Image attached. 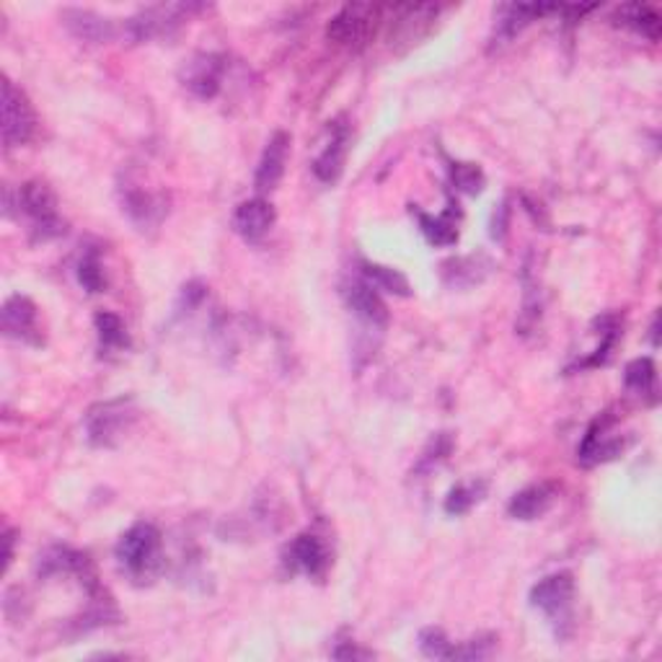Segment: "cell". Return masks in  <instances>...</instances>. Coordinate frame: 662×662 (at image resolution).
Here are the masks:
<instances>
[{"instance_id":"29","label":"cell","mask_w":662,"mask_h":662,"mask_svg":"<svg viewBox=\"0 0 662 662\" xmlns=\"http://www.w3.org/2000/svg\"><path fill=\"white\" fill-rule=\"evenodd\" d=\"M450 182L458 192L464 194H479L484 190L487 176L477 163H450Z\"/></svg>"},{"instance_id":"9","label":"cell","mask_w":662,"mask_h":662,"mask_svg":"<svg viewBox=\"0 0 662 662\" xmlns=\"http://www.w3.org/2000/svg\"><path fill=\"white\" fill-rule=\"evenodd\" d=\"M380 9L373 3H350L329 21L327 37L340 47H363L376 32Z\"/></svg>"},{"instance_id":"21","label":"cell","mask_w":662,"mask_h":662,"mask_svg":"<svg viewBox=\"0 0 662 662\" xmlns=\"http://www.w3.org/2000/svg\"><path fill=\"white\" fill-rule=\"evenodd\" d=\"M626 391L644 399L647 404H658L660 388H658V368H654L652 357H637L626 365L624 370Z\"/></svg>"},{"instance_id":"10","label":"cell","mask_w":662,"mask_h":662,"mask_svg":"<svg viewBox=\"0 0 662 662\" xmlns=\"http://www.w3.org/2000/svg\"><path fill=\"white\" fill-rule=\"evenodd\" d=\"M342 295L344 304L352 311V316L363 323L365 331H373V334H384L388 327V308L380 298V293L373 287L368 279L355 277L350 283L342 285Z\"/></svg>"},{"instance_id":"4","label":"cell","mask_w":662,"mask_h":662,"mask_svg":"<svg viewBox=\"0 0 662 662\" xmlns=\"http://www.w3.org/2000/svg\"><path fill=\"white\" fill-rule=\"evenodd\" d=\"M199 3H161L148 5L125 21V34L133 42H156L174 37L176 28L184 24L192 13L203 11Z\"/></svg>"},{"instance_id":"2","label":"cell","mask_w":662,"mask_h":662,"mask_svg":"<svg viewBox=\"0 0 662 662\" xmlns=\"http://www.w3.org/2000/svg\"><path fill=\"white\" fill-rule=\"evenodd\" d=\"M138 404H135L133 396H119V399L99 401L93 404L89 412L83 414V430L85 441L93 448H117L125 441V435L135 427L138 422Z\"/></svg>"},{"instance_id":"8","label":"cell","mask_w":662,"mask_h":662,"mask_svg":"<svg viewBox=\"0 0 662 662\" xmlns=\"http://www.w3.org/2000/svg\"><path fill=\"white\" fill-rule=\"evenodd\" d=\"M228 73V57L220 53H199L190 57L179 70V81L192 96L210 102L222 89Z\"/></svg>"},{"instance_id":"25","label":"cell","mask_w":662,"mask_h":662,"mask_svg":"<svg viewBox=\"0 0 662 662\" xmlns=\"http://www.w3.org/2000/svg\"><path fill=\"white\" fill-rule=\"evenodd\" d=\"M359 277L368 279L376 290L396 295V298H409V295H412L409 279L393 267H384V264H373V262H359Z\"/></svg>"},{"instance_id":"13","label":"cell","mask_w":662,"mask_h":662,"mask_svg":"<svg viewBox=\"0 0 662 662\" xmlns=\"http://www.w3.org/2000/svg\"><path fill=\"white\" fill-rule=\"evenodd\" d=\"M561 5H549V3H502L496 9V21H494V32H492V42L489 47H502L510 45L517 34L523 32L525 26H530L534 21H538L546 13H559Z\"/></svg>"},{"instance_id":"31","label":"cell","mask_w":662,"mask_h":662,"mask_svg":"<svg viewBox=\"0 0 662 662\" xmlns=\"http://www.w3.org/2000/svg\"><path fill=\"white\" fill-rule=\"evenodd\" d=\"M494 642H496V637L487 635V637L469 639V642H464V644H453L448 660H469V662L487 660L489 654L494 652Z\"/></svg>"},{"instance_id":"22","label":"cell","mask_w":662,"mask_h":662,"mask_svg":"<svg viewBox=\"0 0 662 662\" xmlns=\"http://www.w3.org/2000/svg\"><path fill=\"white\" fill-rule=\"evenodd\" d=\"M614 21L618 26H626L631 28V32H637L639 37L650 39V42H658L660 39V32H662V21H660V13L652 9V5L647 3H626L621 5V9L616 11Z\"/></svg>"},{"instance_id":"19","label":"cell","mask_w":662,"mask_h":662,"mask_svg":"<svg viewBox=\"0 0 662 662\" xmlns=\"http://www.w3.org/2000/svg\"><path fill=\"white\" fill-rule=\"evenodd\" d=\"M62 24L76 39L93 42V45H102V42H112L117 37V28H114L112 19L99 16V13L89 9H65Z\"/></svg>"},{"instance_id":"15","label":"cell","mask_w":662,"mask_h":662,"mask_svg":"<svg viewBox=\"0 0 662 662\" xmlns=\"http://www.w3.org/2000/svg\"><path fill=\"white\" fill-rule=\"evenodd\" d=\"M616 422L614 414H601L598 420L587 427L585 437H582L580 448H578V460L582 466H598L606 464V460H614L616 456H621L626 443L621 435H608L610 424Z\"/></svg>"},{"instance_id":"20","label":"cell","mask_w":662,"mask_h":662,"mask_svg":"<svg viewBox=\"0 0 662 662\" xmlns=\"http://www.w3.org/2000/svg\"><path fill=\"white\" fill-rule=\"evenodd\" d=\"M412 215H416L424 239L433 243V247H453V243H458V205L448 203V210L443 215H427L412 205Z\"/></svg>"},{"instance_id":"27","label":"cell","mask_w":662,"mask_h":662,"mask_svg":"<svg viewBox=\"0 0 662 662\" xmlns=\"http://www.w3.org/2000/svg\"><path fill=\"white\" fill-rule=\"evenodd\" d=\"M78 283H81L83 290L91 293V295L104 293L106 275H104L102 254H99L96 247L83 249L81 259H78Z\"/></svg>"},{"instance_id":"28","label":"cell","mask_w":662,"mask_h":662,"mask_svg":"<svg viewBox=\"0 0 662 662\" xmlns=\"http://www.w3.org/2000/svg\"><path fill=\"white\" fill-rule=\"evenodd\" d=\"M453 448H456V443H453V435L450 433H437L433 441L427 443V448L422 450V456H420V460H416L412 473L422 477V473L433 471L437 464H443V460L450 456Z\"/></svg>"},{"instance_id":"7","label":"cell","mask_w":662,"mask_h":662,"mask_svg":"<svg viewBox=\"0 0 662 662\" xmlns=\"http://www.w3.org/2000/svg\"><path fill=\"white\" fill-rule=\"evenodd\" d=\"M3 146L5 150L26 146L37 133V114L28 96L16 83L3 81Z\"/></svg>"},{"instance_id":"18","label":"cell","mask_w":662,"mask_h":662,"mask_svg":"<svg viewBox=\"0 0 662 662\" xmlns=\"http://www.w3.org/2000/svg\"><path fill=\"white\" fill-rule=\"evenodd\" d=\"M557 502V487L549 484V481H541V484H530L517 492L507 505V515L513 521H538L544 517Z\"/></svg>"},{"instance_id":"3","label":"cell","mask_w":662,"mask_h":662,"mask_svg":"<svg viewBox=\"0 0 662 662\" xmlns=\"http://www.w3.org/2000/svg\"><path fill=\"white\" fill-rule=\"evenodd\" d=\"M530 608L541 610L553 626L557 639L572 635V606H574V578L572 572H553L538 580L528 595Z\"/></svg>"},{"instance_id":"14","label":"cell","mask_w":662,"mask_h":662,"mask_svg":"<svg viewBox=\"0 0 662 662\" xmlns=\"http://www.w3.org/2000/svg\"><path fill=\"white\" fill-rule=\"evenodd\" d=\"M119 203L122 213L142 230L158 226L169 213V199H166L163 192H148L129 182L119 186Z\"/></svg>"},{"instance_id":"33","label":"cell","mask_w":662,"mask_h":662,"mask_svg":"<svg viewBox=\"0 0 662 662\" xmlns=\"http://www.w3.org/2000/svg\"><path fill=\"white\" fill-rule=\"evenodd\" d=\"M3 541H5V570H9V564L13 561V530H5Z\"/></svg>"},{"instance_id":"5","label":"cell","mask_w":662,"mask_h":662,"mask_svg":"<svg viewBox=\"0 0 662 662\" xmlns=\"http://www.w3.org/2000/svg\"><path fill=\"white\" fill-rule=\"evenodd\" d=\"M21 213L32 220V241H55L68 233V222L57 213V197L45 182H26L19 190Z\"/></svg>"},{"instance_id":"6","label":"cell","mask_w":662,"mask_h":662,"mask_svg":"<svg viewBox=\"0 0 662 662\" xmlns=\"http://www.w3.org/2000/svg\"><path fill=\"white\" fill-rule=\"evenodd\" d=\"M334 564L331 559V549L316 530H304L285 546L283 551V567L290 574H306L316 582L327 580V574Z\"/></svg>"},{"instance_id":"11","label":"cell","mask_w":662,"mask_h":662,"mask_svg":"<svg viewBox=\"0 0 662 662\" xmlns=\"http://www.w3.org/2000/svg\"><path fill=\"white\" fill-rule=\"evenodd\" d=\"M327 142H323L321 153L313 158L311 171L313 176L323 184H336L340 182L342 171H344V161H347V150H350V125L344 117H336L334 122L327 125Z\"/></svg>"},{"instance_id":"32","label":"cell","mask_w":662,"mask_h":662,"mask_svg":"<svg viewBox=\"0 0 662 662\" xmlns=\"http://www.w3.org/2000/svg\"><path fill=\"white\" fill-rule=\"evenodd\" d=\"M331 658L336 660H370L376 658L370 650H363V647H357L355 642H340V647H334L331 650Z\"/></svg>"},{"instance_id":"26","label":"cell","mask_w":662,"mask_h":662,"mask_svg":"<svg viewBox=\"0 0 662 662\" xmlns=\"http://www.w3.org/2000/svg\"><path fill=\"white\" fill-rule=\"evenodd\" d=\"M487 496V481H464V484L453 487L448 496H445V513L448 515H466L473 505H479Z\"/></svg>"},{"instance_id":"23","label":"cell","mask_w":662,"mask_h":662,"mask_svg":"<svg viewBox=\"0 0 662 662\" xmlns=\"http://www.w3.org/2000/svg\"><path fill=\"white\" fill-rule=\"evenodd\" d=\"M489 270H492V262L487 256H458L443 264V279L450 287H471L479 285L489 275Z\"/></svg>"},{"instance_id":"16","label":"cell","mask_w":662,"mask_h":662,"mask_svg":"<svg viewBox=\"0 0 662 662\" xmlns=\"http://www.w3.org/2000/svg\"><path fill=\"white\" fill-rule=\"evenodd\" d=\"M290 146H293V138L285 133V129H277V133L267 140L264 153H262V158H259L256 174H254V190L259 194L275 192L279 182H283L287 156H290Z\"/></svg>"},{"instance_id":"17","label":"cell","mask_w":662,"mask_h":662,"mask_svg":"<svg viewBox=\"0 0 662 662\" xmlns=\"http://www.w3.org/2000/svg\"><path fill=\"white\" fill-rule=\"evenodd\" d=\"M275 220H277V213H275V207H272L270 199L254 197L236 207L233 230L247 243H259L264 236L270 233L272 226H275Z\"/></svg>"},{"instance_id":"24","label":"cell","mask_w":662,"mask_h":662,"mask_svg":"<svg viewBox=\"0 0 662 662\" xmlns=\"http://www.w3.org/2000/svg\"><path fill=\"white\" fill-rule=\"evenodd\" d=\"M93 327H96V336H99V352L102 357H112L119 355V352L129 350V334L125 321L119 319L117 313L102 311L93 316Z\"/></svg>"},{"instance_id":"30","label":"cell","mask_w":662,"mask_h":662,"mask_svg":"<svg viewBox=\"0 0 662 662\" xmlns=\"http://www.w3.org/2000/svg\"><path fill=\"white\" fill-rule=\"evenodd\" d=\"M453 650V642L445 637L443 629L437 626H427L420 631V652L430 660H448Z\"/></svg>"},{"instance_id":"12","label":"cell","mask_w":662,"mask_h":662,"mask_svg":"<svg viewBox=\"0 0 662 662\" xmlns=\"http://www.w3.org/2000/svg\"><path fill=\"white\" fill-rule=\"evenodd\" d=\"M0 327H3V334L9 340L34 344V347L45 342L39 331V308L26 295H11L5 300L3 311H0Z\"/></svg>"},{"instance_id":"1","label":"cell","mask_w":662,"mask_h":662,"mask_svg":"<svg viewBox=\"0 0 662 662\" xmlns=\"http://www.w3.org/2000/svg\"><path fill=\"white\" fill-rule=\"evenodd\" d=\"M122 572L135 585H150L163 570V536L153 523H135L114 546Z\"/></svg>"}]
</instances>
